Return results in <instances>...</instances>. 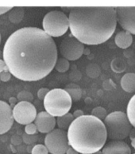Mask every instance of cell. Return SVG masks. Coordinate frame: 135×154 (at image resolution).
<instances>
[{
	"mask_svg": "<svg viewBox=\"0 0 135 154\" xmlns=\"http://www.w3.org/2000/svg\"><path fill=\"white\" fill-rule=\"evenodd\" d=\"M55 42L43 30L23 27L14 31L5 42L2 59L8 70L19 80H41L54 69L57 60Z\"/></svg>",
	"mask_w": 135,
	"mask_h": 154,
	"instance_id": "6da1fadb",
	"label": "cell"
},
{
	"mask_svg": "<svg viewBox=\"0 0 135 154\" xmlns=\"http://www.w3.org/2000/svg\"><path fill=\"white\" fill-rule=\"evenodd\" d=\"M69 29L73 37L86 45L105 42L115 31L116 12L112 7H78L69 15Z\"/></svg>",
	"mask_w": 135,
	"mask_h": 154,
	"instance_id": "7a4b0ae2",
	"label": "cell"
},
{
	"mask_svg": "<svg viewBox=\"0 0 135 154\" xmlns=\"http://www.w3.org/2000/svg\"><path fill=\"white\" fill-rule=\"evenodd\" d=\"M67 137L69 146L80 154H94L100 151L107 139L103 122L92 115L74 119Z\"/></svg>",
	"mask_w": 135,
	"mask_h": 154,
	"instance_id": "3957f363",
	"label": "cell"
},
{
	"mask_svg": "<svg viewBox=\"0 0 135 154\" xmlns=\"http://www.w3.org/2000/svg\"><path fill=\"white\" fill-rule=\"evenodd\" d=\"M46 113L53 117H61L71 109L72 101L64 89H53L48 91L43 100Z\"/></svg>",
	"mask_w": 135,
	"mask_h": 154,
	"instance_id": "277c9868",
	"label": "cell"
},
{
	"mask_svg": "<svg viewBox=\"0 0 135 154\" xmlns=\"http://www.w3.org/2000/svg\"><path fill=\"white\" fill-rule=\"evenodd\" d=\"M107 137L112 140H122L130 136L132 130L126 114L121 111H115L108 114L104 119Z\"/></svg>",
	"mask_w": 135,
	"mask_h": 154,
	"instance_id": "5b68a950",
	"label": "cell"
},
{
	"mask_svg": "<svg viewBox=\"0 0 135 154\" xmlns=\"http://www.w3.org/2000/svg\"><path fill=\"white\" fill-rule=\"evenodd\" d=\"M42 26L44 31L51 38L60 37L69 30V17L64 12L54 10L45 15Z\"/></svg>",
	"mask_w": 135,
	"mask_h": 154,
	"instance_id": "8992f818",
	"label": "cell"
},
{
	"mask_svg": "<svg viewBox=\"0 0 135 154\" xmlns=\"http://www.w3.org/2000/svg\"><path fill=\"white\" fill-rule=\"evenodd\" d=\"M45 146L51 154H65L70 147L67 133L60 129H53L45 136Z\"/></svg>",
	"mask_w": 135,
	"mask_h": 154,
	"instance_id": "52a82bcc",
	"label": "cell"
},
{
	"mask_svg": "<svg viewBox=\"0 0 135 154\" xmlns=\"http://www.w3.org/2000/svg\"><path fill=\"white\" fill-rule=\"evenodd\" d=\"M60 54L68 61H76L83 55L84 45L75 38H64L60 44Z\"/></svg>",
	"mask_w": 135,
	"mask_h": 154,
	"instance_id": "ba28073f",
	"label": "cell"
},
{
	"mask_svg": "<svg viewBox=\"0 0 135 154\" xmlns=\"http://www.w3.org/2000/svg\"><path fill=\"white\" fill-rule=\"evenodd\" d=\"M14 120L20 125L33 123L37 116V109L31 102L19 101L12 109Z\"/></svg>",
	"mask_w": 135,
	"mask_h": 154,
	"instance_id": "9c48e42d",
	"label": "cell"
},
{
	"mask_svg": "<svg viewBox=\"0 0 135 154\" xmlns=\"http://www.w3.org/2000/svg\"><path fill=\"white\" fill-rule=\"evenodd\" d=\"M115 9L117 22L126 31L135 35V7H118Z\"/></svg>",
	"mask_w": 135,
	"mask_h": 154,
	"instance_id": "30bf717a",
	"label": "cell"
},
{
	"mask_svg": "<svg viewBox=\"0 0 135 154\" xmlns=\"http://www.w3.org/2000/svg\"><path fill=\"white\" fill-rule=\"evenodd\" d=\"M13 124L14 117L11 107L6 101H0V135L9 131Z\"/></svg>",
	"mask_w": 135,
	"mask_h": 154,
	"instance_id": "8fae6325",
	"label": "cell"
},
{
	"mask_svg": "<svg viewBox=\"0 0 135 154\" xmlns=\"http://www.w3.org/2000/svg\"><path fill=\"white\" fill-rule=\"evenodd\" d=\"M34 125L37 127V131L41 134H48L55 128L56 119L55 117L49 115L45 111H42L36 116Z\"/></svg>",
	"mask_w": 135,
	"mask_h": 154,
	"instance_id": "7c38bea8",
	"label": "cell"
},
{
	"mask_svg": "<svg viewBox=\"0 0 135 154\" xmlns=\"http://www.w3.org/2000/svg\"><path fill=\"white\" fill-rule=\"evenodd\" d=\"M102 154H132L131 149L122 140H111L104 145Z\"/></svg>",
	"mask_w": 135,
	"mask_h": 154,
	"instance_id": "4fadbf2b",
	"label": "cell"
},
{
	"mask_svg": "<svg viewBox=\"0 0 135 154\" xmlns=\"http://www.w3.org/2000/svg\"><path fill=\"white\" fill-rule=\"evenodd\" d=\"M115 42L119 48L127 49L133 42V37L131 33L127 32L126 30H122L116 35Z\"/></svg>",
	"mask_w": 135,
	"mask_h": 154,
	"instance_id": "5bb4252c",
	"label": "cell"
},
{
	"mask_svg": "<svg viewBox=\"0 0 135 154\" xmlns=\"http://www.w3.org/2000/svg\"><path fill=\"white\" fill-rule=\"evenodd\" d=\"M121 86L124 91L127 93L135 92V74H126L121 80Z\"/></svg>",
	"mask_w": 135,
	"mask_h": 154,
	"instance_id": "9a60e30c",
	"label": "cell"
},
{
	"mask_svg": "<svg viewBox=\"0 0 135 154\" xmlns=\"http://www.w3.org/2000/svg\"><path fill=\"white\" fill-rule=\"evenodd\" d=\"M24 14H25V11L23 7H12L8 12V19L10 23L14 24H19L22 21Z\"/></svg>",
	"mask_w": 135,
	"mask_h": 154,
	"instance_id": "2e32d148",
	"label": "cell"
},
{
	"mask_svg": "<svg viewBox=\"0 0 135 154\" xmlns=\"http://www.w3.org/2000/svg\"><path fill=\"white\" fill-rule=\"evenodd\" d=\"M73 115L70 113H68L67 114L61 117H58L57 119L56 120V124L57 125L58 129H61V130H68L70 126V125L74 121Z\"/></svg>",
	"mask_w": 135,
	"mask_h": 154,
	"instance_id": "e0dca14e",
	"label": "cell"
},
{
	"mask_svg": "<svg viewBox=\"0 0 135 154\" xmlns=\"http://www.w3.org/2000/svg\"><path fill=\"white\" fill-rule=\"evenodd\" d=\"M129 122L135 128V94L130 100L127 106V114Z\"/></svg>",
	"mask_w": 135,
	"mask_h": 154,
	"instance_id": "ac0fdd59",
	"label": "cell"
},
{
	"mask_svg": "<svg viewBox=\"0 0 135 154\" xmlns=\"http://www.w3.org/2000/svg\"><path fill=\"white\" fill-rule=\"evenodd\" d=\"M64 90L69 94L72 101H79L81 98V97H82V90L77 85L71 86V87L68 86V87L64 89Z\"/></svg>",
	"mask_w": 135,
	"mask_h": 154,
	"instance_id": "d6986e66",
	"label": "cell"
},
{
	"mask_svg": "<svg viewBox=\"0 0 135 154\" xmlns=\"http://www.w3.org/2000/svg\"><path fill=\"white\" fill-rule=\"evenodd\" d=\"M69 66H70V64L68 60L64 58H60L57 60L54 68L59 73H65L69 70Z\"/></svg>",
	"mask_w": 135,
	"mask_h": 154,
	"instance_id": "ffe728a7",
	"label": "cell"
},
{
	"mask_svg": "<svg viewBox=\"0 0 135 154\" xmlns=\"http://www.w3.org/2000/svg\"><path fill=\"white\" fill-rule=\"evenodd\" d=\"M92 116L96 117V118L99 119L100 121H103L107 116V110L103 107L98 106V107H95V108L92 109Z\"/></svg>",
	"mask_w": 135,
	"mask_h": 154,
	"instance_id": "44dd1931",
	"label": "cell"
},
{
	"mask_svg": "<svg viewBox=\"0 0 135 154\" xmlns=\"http://www.w3.org/2000/svg\"><path fill=\"white\" fill-rule=\"evenodd\" d=\"M111 68L115 73H122L126 69V65L123 61L117 58L111 62Z\"/></svg>",
	"mask_w": 135,
	"mask_h": 154,
	"instance_id": "7402d4cb",
	"label": "cell"
},
{
	"mask_svg": "<svg viewBox=\"0 0 135 154\" xmlns=\"http://www.w3.org/2000/svg\"><path fill=\"white\" fill-rule=\"evenodd\" d=\"M17 99L19 101H27V102H31L34 100V95L29 91L26 90H22L20 93L18 94Z\"/></svg>",
	"mask_w": 135,
	"mask_h": 154,
	"instance_id": "603a6c76",
	"label": "cell"
},
{
	"mask_svg": "<svg viewBox=\"0 0 135 154\" xmlns=\"http://www.w3.org/2000/svg\"><path fill=\"white\" fill-rule=\"evenodd\" d=\"M87 74L89 77L92 78H95L100 74V69L98 68V65L91 64L87 67Z\"/></svg>",
	"mask_w": 135,
	"mask_h": 154,
	"instance_id": "cb8c5ba5",
	"label": "cell"
},
{
	"mask_svg": "<svg viewBox=\"0 0 135 154\" xmlns=\"http://www.w3.org/2000/svg\"><path fill=\"white\" fill-rule=\"evenodd\" d=\"M22 138L23 142L28 145H34L35 143L37 141V136L36 134H34V135H28V134L24 133L22 136Z\"/></svg>",
	"mask_w": 135,
	"mask_h": 154,
	"instance_id": "d4e9b609",
	"label": "cell"
},
{
	"mask_svg": "<svg viewBox=\"0 0 135 154\" xmlns=\"http://www.w3.org/2000/svg\"><path fill=\"white\" fill-rule=\"evenodd\" d=\"M31 154H48V151L44 145H36L32 148Z\"/></svg>",
	"mask_w": 135,
	"mask_h": 154,
	"instance_id": "484cf974",
	"label": "cell"
},
{
	"mask_svg": "<svg viewBox=\"0 0 135 154\" xmlns=\"http://www.w3.org/2000/svg\"><path fill=\"white\" fill-rule=\"evenodd\" d=\"M37 129L34 123H30V124L26 125L25 126V134L28 135H34L37 133Z\"/></svg>",
	"mask_w": 135,
	"mask_h": 154,
	"instance_id": "4316f807",
	"label": "cell"
},
{
	"mask_svg": "<svg viewBox=\"0 0 135 154\" xmlns=\"http://www.w3.org/2000/svg\"><path fill=\"white\" fill-rule=\"evenodd\" d=\"M10 141H11V144L13 145H20L22 142V138L18 134H14V135L12 136Z\"/></svg>",
	"mask_w": 135,
	"mask_h": 154,
	"instance_id": "83f0119b",
	"label": "cell"
},
{
	"mask_svg": "<svg viewBox=\"0 0 135 154\" xmlns=\"http://www.w3.org/2000/svg\"><path fill=\"white\" fill-rule=\"evenodd\" d=\"M49 90L47 88H41L40 90L37 91V97L40 100H44V98L45 97L46 94H48Z\"/></svg>",
	"mask_w": 135,
	"mask_h": 154,
	"instance_id": "f1b7e54d",
	"label": "cell"
},
{
	"mask_svg": "<svg viewBox=\"0 0 135 154\" xmlns=\"http://www.w3.org/2000/svg\"><path fill=\"white\" fill-rule=\"evenodd\" d=\"M11 78V74L9 71H5L0 73V81L7 82Z\"/></svg>",
	"mask_w": 135,
	"mask_h": 154,
	"instance_id": "f546056e",
	"label": "cell"
},
{
	"mask_svg": "<svg viewBox=\"0 0 135 154\" xmlns=\"http://www.w3.org/2000/svg\"><path fill=\"white\" fill-rule=\"evenodd\" d=\"M5 71H9L8 68H7V66L6 64V62H4V60L0 59V73H2V72Z\"/></svg>",
	"mask_w": 135,
	"mask_h": 154,
	"instance_id": "4dcf8cb0",
	"label": "cell"
},
{
	"mask_svg": "<svg viewBox=\"0 0 135 154\" xmlns=\"http://www.w3.org/2000/svg\"><path fill=\"white\" fill-rule=\"evenodd\" d=\"M9 103L10 106L11 107V109H13L14 106H16V104L18 103V99L14 97H10L9 99Z\"/></svg>",
	"mask_w": 135,
	"mask_h": 154,
	"instance_id": "1f68e13d",
	"label": "cell"
},
{
	"mask_svg": "<svg viewBox=\"0 0 135 154\" xmlns=\"http://www.w3.org/2000/svg\"><path fill=\"white\" fill-rule=\"evenodd\" d=\"M72 115H73L74 118L76 119V118H78V117H81V116H84V113L83 110H81V109H77V110H76L72 113Z\"/></svg>",
	"mask_w": 135,
	"mask_h": 154,
	"instance_id": "d6a6232c",
	"label": "cell"
},
{
	"mask_svg": "<svg viewBox=\"0 0 135 154\" xmlns=\"http://www.w3.org/2000/svg\"><path fill=\"white\" fill-rule=\"evenodd\" d=\"M11 8L12 7H0V15L8 12Z\"/></svg>",
	"mask_w": 135,
	"mask_h": 154,
	"instance_id": "836d02e7",
	"label": "cell"
},
{
	"mask_svg": "<svg viewBox=\"0 0 135 154\" xmlns=\"http://www.w3.org/2000/svg\"><path fill=\"white\" fill-rule=\"evenodd\" d=\"M130 137H131V145H132V146H133L134 149H135V136L133 135V134H130Z\"/></svg>",
	"mask_w": 135,
	"mask_h": 154,
	"instance_id": "e575fe53",
	"label": "cell"
},
{
	"mask_svg": "<svg viewBox=\"0 0 135 154\" xmlns=\"http://www.w3.org/2000/svg\"><path fill=\"white\" fill-rule=\"evenodd\" d=\"M66 154H79V153H78V152H76V150L73 149L72 148L69 147V149L67 150Z\"/></svg>",
	"mask_w": 135,
	"mask_h": 154,
	"instance_id": "d590c367",
	"label": "cell"
},
{
	"mask_svg": "<svg viewBox=\"0 0 135 154\" xmlns=\"http://www.w3.org/2000/svg\"><path fill=\"white\" fill-rule=\"evenodd\" d=\"M0 59H2V52L0 51Z\"/></svg>",
	"mask_w": 135,
	"mask_h": 154,
	"instance_id": "8d00e7d4",
	"label": "cell"
},
{
	"mask_svg": "<svg viewBox=\"0 0 135 154\" xmlns=\"http://www.w3.org/2000/svg\"><path fill=\"white\" fill-rule=\"evenodd\" d=\"M94 154H102V151H98L97 152H95Z\"/></svg>",
	"mask_w": 135,
	"mask_h": 154,
	"instance_id": "74e56055",
	"label": "cell"
},
{
	"mask_svg": "<svg viewBox=\"0 0 135 154\" xmlns=\"http://www.w3.org/2000/svg\"><path fill=\"white\" fill-rule=\"evenodd\" d=\"M0 43H1V34H0Z\"/></svg>",
	"mask_w": 135,
	"mask_h": 154,
	"instance_id": "f35d334b",
	"label": "cell"
}]
</instances>
